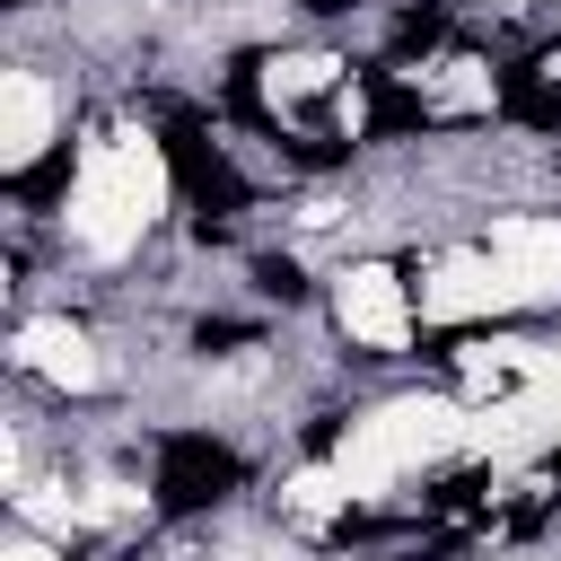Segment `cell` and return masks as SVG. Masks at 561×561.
I'll list each match as a JSON object with an SVG mask.
<instances>
[{"label": "cell", "instance_id": "cell-8", "mask_svg": "<svg viewBox=\"0 0 561 561\" xmlns=\"http://www.w3.org/2000/svg\"><path fill=\"white\" fill-rule=\"evenodd\" d=\"M289 158H298V167H342L351 140H324V131H316V140H289Z\"/></svg>", "mask_w": 561, "mask_h": 561}, {"label": "cell", "instance_id": "cell-6", "mask_svg": "<svg viewBox=\"0 0 561 561\" xmlns=\"http://www.w3.org/2000/svg\"><path fill=\"white\" fill-rule=\"evenodd\" d=\"M438 44H447V9H438V0H421V9H403V18H394V61L438 53Z\"/></svg>", "mask_w": 561, "mask_h": 561}, {"label": "cell", "instance_id": "cell-4", "mask_svg": "<svg viewBox=\"0 0 561 561\" xmlns=\"http://www.w3.org/2000/svg\"><path fill=\"white\" fill-rule=\"evenodd\" d=\"M359 88H368V140H403V131H430L438 123L394 70H359Z\"/></svg>", "mask_w": 561, "mask_h": 561}, {"label": "cell", "instance_id": "cell-2", "mask_svg": "<svg viewBox=\"0 0 561 561\" xmlns=\"http://www.w3.org/2000/svg\"><path fill=\"white\" fill-rule=\"evenodd\" d=\"M158 149H167V175H175V193L193 202V219H228V210H245V175L228 167V149H219L193 114H167Z\"/></svg>", "mask_w": 561, "mask_h": 561}, {"label": "cell", "instance_id": "cell-11", "mask_svg": "<svg viewBox=\"0 0 561 561\" xmlns=\"http://www.w3.org/2000/svg\"><path fill=\"white\" fill-rule=\"evenodd\" d=\"M552 491H561V456H552Z\"/></svg>", "mask_w": 561, "mask_h": 561}, {"label": "cell", "instance_id": "cell-1", "mask_svg": "<svg viewBox=\"0 0 561 561\" xmlns=\"http://www.w3.org/2000/svg\"><path fill=\"white\" fill-rule=\"evenodd\" d=\"M245 482V456L228 447V438H210V430H158V508L167 517H202V508H219L228 491Z\"/></svg>", "mask_w": 561, "mask_h": 561}, {"label": "cell", "instance_id": "cell-10", "mask_svg": "<svg viewBox=\"0 0 561 561\" xmlns=\"http://www.w3.org/2000/svg\"><path fill=\"white\" fill-rule=\"evenodd\" d=\"M289 9H307V18H342V9H359V0H289Z\"/></svg>", "mask_w": 561, "mask_h": 561}, {"label": "cell", "instance_id": "cell-7", "mask_svg": "<svg viewBox=\"0 0 561 561\" xmlns=\"http://www.w3.org/2000/svg\"><path fill=\"white\" fill-rule=\"evenodd\" d=\"M254 289L280 298V307H298V298H307V272H298L289 254H263V263H254Z\"/></svg>", "mask_w": 561, "mask_h": 561}, {"label": "cell", "instance_id": "cell-9", "mask_svg": "<svg viewBox=\"0 0 561 561\" xmlns=\"http://www.w3.org/2000/svg\"><path fill=\"white\" fill-rule=\"evenodd\" d=\"M193 342H202V351H237V342H254V324H237V316H210Z\"/></svg>", "mask_w": 561, "mask_h": 561}, {"label": "cell", "instance_id": "cell-3", "mask_svg": "<svg viewBox=\"0 0 561 561\" xmlns=\"http://www.w3.org/2000/svg\"><path fill=\"white\" fill-rule=\"evenodd\" d=\"M500 114L561 140V79H543L535 61H508V70H500Z\"/></svg>", "mask_w": 561, "mask_h": 561}, {"label": "cell", "instance_id": "cell-5", "mask_svg": "<svg viewBox=\"0 0 561 561\" xmlns=\"http://www.w3.org/2000/svg\"><path fill=\"white\" fill-rule=\"evenodd\" d=\"M61 184H70V140H53L35 167H18V175H9V202H18V210H53Z\"/></svg>", "mask_w": 561, "mask_h": 561}]
</instances>
